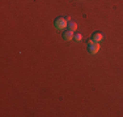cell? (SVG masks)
<instances>
[{"mask_svg":"<svg viewBox=\"0 0 123 117\" xmlns=\"http://www.w3.org/2000/svg\"><path fill=\"white\" fill-rule=\"evenodd\" d=\"M54 25L58 30H64V29L68 26V22H67V20L63 18V17H58V18H55Z\"/></svg>","mask_w":123,"mask_h":117,"instance_id":"obj_1","label":"cell"},{"mask_svg":"<svg viewBox=\"0 0 123 117\" xmlns=\"http://www.w3.org/2000/svg\"><path fill=\"white\" fill-rule=\"evenodd\" d=\"M99 42H94V43H90L89 46H88V52L89 53H92V55H94V53H97V52L99 51Z\"/></svg>","mask_w":123,"mask_h":117,"instance_id":"obj_2","label":"cell"},{"mask_svg":"<svg viewBox=\"0 0 123 117\" xmlns=\"http://www.w3.org/2000/svg\"><path fill=\"white\" fill-rule=\"evenodd\" d=\"M74 37H75V33H74V31H71V30H67V31H64V33H63V39L67 40V42L72 40V39H74Z\"/></svg>","mask_w":123,"mask_h":117,"instance_id":"obj_3","label":"cell"},{"mask_svg":"<svg viewBox=\"0 0 123 117\" xmlns=\"http://www.w3.org/2000/svg\"><path fill=\"white\" fill-rule=\"evenodd\" d=\"M92 39L94 40V42H102V39H104V37H102L101 33H94L92 35Z\"/></svg>","mask_w":123,"mask_h":117,"instance_id":"obj_4","label":"cell"},{"mask_svg":"<svg viewBox=\"0 0 123 117\" xmlns=\"http://www.w3.org/2000/svg\"><path fill=\"white\" fill-rule=\"evenodd\" d=\"M67 29L68 30H71V31H75L77 30V25H76V22H74V21H71V22H68V26H67Z\"/></svg>","mask_w":123,"mask_h":117,"instance_id":"obj_5","label":"cell"},{"mask_svg":"<svg viewBox=\"0 0 123 117\" xmlns=\"http://www.w3.org/2000/svg\"><path fill=\"white\" fill-rule=\"evenodd\" d=\"M74 39L76 40V42H80L81 39H83V35L81 34H75V37H74Z\"/></svg>","mask_w":123,"mask_h":117,"instance_id":"obj_6","label":"cell"},{"mask_svg":"<svg viewBox=\"0 0 123 117\" xmlns=\"http://www.w3.org/2000/svg\"><path fill=\"white\" fill-rule=\"evenodd\" d=\"M66 20H67V22H71V21H72L71 17H66Z\"/></svg>","mask_w":123,"mask_h":117,"instance_id":"obj_7","label":"cell"}]
</instances>
